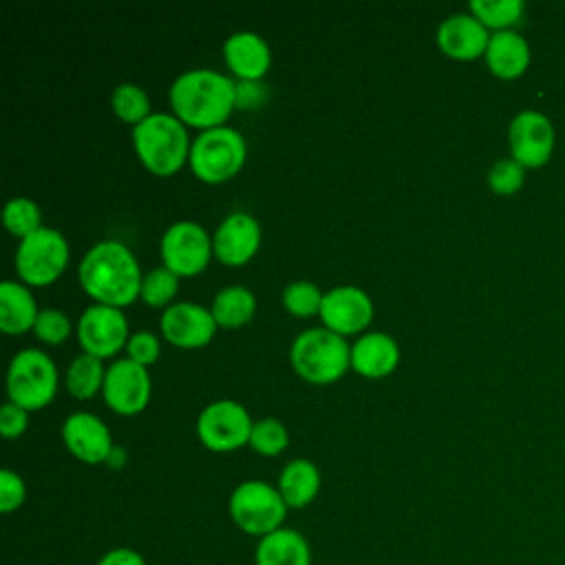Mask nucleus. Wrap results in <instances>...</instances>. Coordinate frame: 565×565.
Listing matches in <instances>:
<instances>
[{
    "label": "nucleus",
    "mask_w": 565,
    "mask_h": 565,
    "mask_svg": "<svg viewBox=\"0 0 565 565\" xmlns=\"http://www.w3.org/2000/svg\"><path fill=\"white\" fill-rule=\"evenodd\" d=\"M77 276L97 302L113 307L132 302L143 278L130 247L115 238L90 245L77 265Z\"/></svg>",
    "instance_id": "1"
},
{
    "label": "nucleus",
    "mask_w": 565,
    "mask_h": 565,
    "mask_svg": "<svg viewBox=\"0 0 565 565\" xmlns=\"http://www.w3.org/2000/svg\"><path fill=\"white\" fill-rule=\"evenodd\" d=\"M170 104L183 124L221 126L236 106V82L221 71L188 68L170 84Z\"/></svg>",
    "instance_id": "2"
},
{
    "label": "nucleus",
    "mask_w": 565,
    "mask_h": 565,
    "mask_svg": "<svg viewBox=\"0 0 565 565\" xmlns=\"http://www.w3.org/2000/svg\"><path fill=\"white\" fill-rule=\"evenodd\" d=\"M132 143L143 166L157 174H170L183 166L192 141L177 115L159 110L132 126Z\"/></svg>",
    "instance_id": "3"
},
{
    "label": "nucleus",
    "mask_w": 565,
    "mask_h": 565,
    "mask_svg": "<svg viewBox=\"0 0 565 565\" xmlns=\"http://www.w3.org/2000/svg\"><path fill=\"white\" fill-rule=\"evenodd\" d=\"M289 358L305 380L331 382L351 364V344L329 327H309L291 340Z\"/></svg>",
    "instance_id": "4"
},
{
    "label": "nucleus",
    "mask_w": 565,
    "mask_h": 565,
    "mask_svg": "<svg viewBox=\"0 0 565 565\" xmlns=\"http://www.w3.org/2000/svg\"><path fill=\"white\" fill-rule=\"evenodd\" d=\"M227 510L241 532L263 539L285 525L289 508L276 486L263 479H245L232 490Z\"/></svg>",
    "instance_id": "5"
},
{
    "label": "nucleus",
    "mask_w": 565,
    "mask_h": 565,
    "mask_svg": "<svg viewBox=\"0 0 565 565\" xmlns=\"http://www.w3.org/2000/svg\"><path fill=\"white\" fill-rule=\"evenodd\" d=\"M245 137L232 126H212L201 130L190 143V168L207 183H218L238 172L245 161Z\"/></svg>",
    "instance_id": "6"
},
{
    "label": "nucleus",
    "mask_w": 565,
    "mask_h": 565,
    "mask_svg": "<svg viewBox=\"0 0 565 565\" xmlns=\"http://www.w3.org/2000/svg\"><path fill=\"white\" fill-rule=\"evenodd\" d=\"M57 388V366L49 353L26 347L20 349L7 369V391L9 399L31 408H42L53 399Z\"/></svg>",
    "instance_id": "7"
},
{
    "label": "nucleus",
    "mask_w": 565,
    "mask_h": 565,
    "mask_svg": "<svg viewBox=\"0 0 565 565\" xmlns=\"http://www.w3.org/2000/svg\"><path fill=\"white\" fill-rule=\"evenodd\" d=\"M68 260V243L55 227H38L24 236L15 252V269L31 285L53 282Z\"/></svg>",
    "instance_id": "8"
},
{
    "label": "nucleus",
    "mask_w": 565,
    "mask_h": 565,
    "mask_svg": "<svg viewBox=\"0 0 565 565\" xmlns=\"http://www.w3.org/2000/svg\"><path fill=\"white\" fill-rule=\"evenodd\" d=\"M252 417L236 399H214L205 404L196 417V435L205 448L216 452L236 450L249 444Z\"/></svg>",
    "instance_id": "9"
},
{
    "label": "nucleus",
    "mask_w": 565,
    "mask_h": 565,
    "mask_svg": "<svg viewBox=\"0 0 565 565\" xmlns=\"http://www.w3.org/2000/svg\"><path fill=\"white\" fill-rule=\"evenodd\" d=\"M161 258L177 276H192L201 271L212 254V238L203 225L194 221H174L161 234Z\"/></svg>",
    "instance_id": "10"
},
{
    "label": "nucleus",
    "mask_w": 565,
    "mask_h": 565,
    "mask_svg": "<svg viewBox=\"0 0 565 565\" xmlns=\"http://www.w3.org/2000/svg\"><path fill=\"white\" fill-rule=\"evenodd\" d=\"M508 146L512 159L525 170L541 168L552 159L556 146L554 124L539 110H521L508 126Z\"/></svg>",
    "instance_id": "11"
},
{
    "label": "nucleus",
    "mask_w": 565,
    "mask_h": 565,
    "mask_svg": "<svg viewBox=\"0 0 565 565\" xmlns=\"http://www.w3.org/2000/svg\"><path fill=\"white\" fill-rule=\"evenodd\" d=\"M77 338L86 353L97 358L113 355L128 342V322L119 307L95 302L88 305L77 320Z\"/></svg>",
    "instance_id": "12"
},
{
    "label": "nucleus",
    "mask_w": 565,
    "mask_h": 565,
    "mask_svg": "<svg viewBox=\"0 0 565 565\" xmlns=\"http://www.w3.org/2000/svg\"><path fill=\"white\" fill-rule=\"evenodd\" d=\"M102 393L113 411L132 415L148 404L150 375L143 364L130 360L128 355L119 358L106 366Z\"/></svg>",
    "instance_id": "13"
},
{
    "label": "nucleus",
    "mask_w": 565,
    "mask_h": 565,
    "mask_svg": "<svg viewBox=\"0 0 565 565\" xmlns=\"http://www.w3.org/2000/svg\"><path fill=\"white\" fill-rule=\"evenodd\" d=\"M320 318L324 327L338 333H355L364 329L373 316L371 296L358 285H335L322 294Z\"/></svg>",
    "instance_id": "14"
},
{
    "label": "nucleus",
    "mask_w": 565,
    "mask_h": 565,
    "mask_svg": "<svg viewBox=\"0 0 565 565\" xmlns=\"http://www.w3.org/2000/svg\"><path fill=\"white\" fill-rule=\"evenodd\" d=\"M159 327L177 347H201L212 340L216 320L207 307L192 300H177L163 309Z\"/></svg>",
    "instance_id": "15"
},
{
    "label": "nucleus",
    "mask_w": 565,
    "mask_h": 565,
    "mask_svg": "<svg viewBox=\"0 0 565 565\" xmlns=\"http://www.w3.org/2000/svg\"><path fill=\"white\" fill-rule=\"evenodd\" d=\"M62 439L64 446L84 463L108 461L115 448L108 426L88 411H75L64 419Z\"/></svg>",
    "instance_id": "16"
},
{
    "label": "nucleus",
    "mask_w": 565,
    "mask_h": 565,
    "mask_svg": "<svg viewBox=\"0 0 565 565\" xmlns=\"http://www.w3.org/2000/svg\"><path fill=\"white\" fill-rule=\"evenodd\" d=\"M260 243V225L245 210L230 212L212 234V252L227 265H241L256 252Z\"/></svg>",
    "instance_id": "17"
},
{
    "label": "nucleus",
    "mask_w": 565,
    "mask_h": 565,
    "mask_svg": "<svg viewBox=\"0 0 565 565\" xmlns=\"http://www.w3.org/2000/svg\"><path fill=\"white\" fill-rule=\"evenodd\" d=\"M488 40L490 31L470 11L450 13L437 26L439 49L455 60H475L483 55Z\"/></svg>",
    "instance_id": "18"
},
{
    "label": "nucleus",
    "mask_w": 565,
    "mask_h": 565,
    "mask_svg": "<svg viewBox=\"0 0 565 565\" xmlns=\"http://www.w3.org/2000/svg\"><path fill=\"white\" fill-rule=\"evenodd\" d=\"M223 57L230 71L247 82L260 79L271 64L269 44L254 31H234L227 35L223 42Z\"/></svg>",
    "instance_id": "19"
},
{
    "label": "nucleus",
    "mask_w": 565,
    "mask_h": 565,
    "mask_svg": "<svg viewBox=\"0 0 565 565\" xmlns=\"http://www.w3.org/2000/svg\"><path fill=\"white\" fill-rule=\"evenodd\" d=\"M483 57L492 75L501 79H514L521 77L530 66V44L514 29L492 31Z\"/></svg>",
    "instance_id": "20"
},
{
    "label": "nucleus",
    "mask_w": 565,
    "mask_h": 565,
    "mask_svg": "<svg viewBox=\"0 0 565 565\" xmlns=\"http://www.w3.org/2000/svg\"><path fill=\"white\" fill-rule=\"evenodd\" d=\"M399 347L384 331H366L351 344V366L366 377H382L395 369Z\"/></svg>",
    "instance_id": "21"
},
{
    "label": "nucleus",
    "mask_w": 565,
    "mask_h": 565,
    "mask_svg": "<svg viewBox=\"0 0 565 565\" xmlns=\"http://www.w3.org/2000/svg\"><path fill=\"white\" fill-rule=\"evenodd\" d=\"M254 565H311V545L302 532L282 525L258 539Z\"/></svg>",
    "instance_id": "22"
},
{
    "label": "nucleus",
    "mask_w": 565,
    "mask_h": 565,
    "mask_svg": "<svg viewBox=\"0 0 565 565\" xmlns=\"http://www.w3.org/2000/svg\"><path fill=\"white\" fill-rule=\"evenodd\" d=\"M276 488L282 494L287 508H305L316 499L320 490V470L311 459H289L278 475Z\"/></svg>",
    "instance_id": "23"
},
{
    "label": "nucleus",
    "mask_w": 565,
    "mask_h": 565,
    "mask_svg": "<svg viewBox=\"0 0 565 565\" xmlns=\"http://www.w3.org/2000/svg\"><path fill=\"white\" fill-rule=\"evenodd\" d=\"M38 318L35 300L22 282L15 280H2L0 282V327L7 333H20L29 327L33 329V322Z\"/></svg>",
    "instance_id": "24"
},
{
    "label": "nucleus",
    "mask_w": 565,
    "mask_h": 565,
    "mask_svg": "<svg viewBox=\"0 0 565 565\" xmlns=\"http://www.w3.org/2000/svg\"><path fill=\"white\" fill-rule=\"evenodd\" d=\"M256 309V298L252 289L245 285H225L212 298V316L216 324L223 327H238L252 318Z\"/></svg>",
    "instance_id": "25"
},
{
    "label": "nucleus",
    "mask_w": 565,
    "mask_h": 565,
    "mask_svg": "<svg viewBox=\"0 0 565 565\" xmlns=\"http://www.w3.org/2000/svg\"><path fill=\"white\" fill-rule=\"evenodd\" d=\"M470 13L490 31L514 29L525 13L523 0H470Z\"/></svg>",
    "instance_id": "26"
},
{
    "label": "nucleus",
    "mask_w": 565,
    "mask_h": 565,
    "mask_svg": "<svg viewBox=\"0 0 565 565\" xmlns=\"http://www.w3.org/2000/svg\"><path fill=\"white\" fill-rule=\"evenodd\" d=\"M104 373L106 369L102 364V358L84 351L71 360L66 369V386L79 399L90 397L97 388H102Z\"/></svg>",
    "instance_id": "27"
},
{
    "label": "nucleus",
    "mask_w": 565,
    "mask_h": 565,
    "mask_svg": "<svg viewBox=\"0 0 565 565\" xmlns=\"http://www.w3.org/2000/svg\"><path fill=\"white\" fill-rule=\"evenodd\" d=\"M110 104H113V110L124 121H130V124H137L143 117L150 115V99H148L146 90L139 84H135V82L117 84L113 88Z\"/></svg>",
    "instance_id": "28"
},
{
    "label": "nucleus",
    "mask_w": 565,
    "mask_h": 565,
    "mask_svg": "<svg viewBox=\"0 0 565 565\" xmlns=\"http://www.w3.org/2000/svg\"><path fill=\"white\" fill-rule=\"evenodd\" d=\"M2 218H4L7 230L20 238H24L31 232H35L38 227H42L40 205L29 196L9 199L2 210Z\"/></svg>",
    "instance_id": "29"
},
{
    "label": "nucleus",
    "mask_w": 565,
    "mask_h": 565,
    "mask_svg": "<svg viewBox=\"0 0 565 565\" xmlns=\"http://www.w3.org/2000/svg\"><path fill=\"white\" fill-rule=\"evenodd\" d=\"M289 444V433L285 424L276 417H260L252 424L249 433V446L260 455H278Z\"/></svg>",
    "instance_id": "30"
},
{
    "label": "nucleus",
    "mask_w": 565,
    "mask_h": 565,
    "mask_svg": "<svg viewBox=\"0 0 565 565\" xmlns=\"http://www.w3.org/2000/svg\"><path fill=\"white\" fill-rule=\"evenodd\" d=\"M177 289H179V276L172 269H168L166 265H161V267H152L150 271L143 274L139 294L148 305L159 307V305L170 302L174 298Z\"/></svg>",
    "instance_id": "31"
},
{
    "label": "nucleus",
    "mask_w": 565,
    "mask_h": 565,
    "mask_svg": "<svg viewBox=\"0 0 565 565\" xmlns=\"http://www.w3.org/2000/svg\"><path fill=\"white\" fill-rule=\"evenodd\" d=\"M320 302H322V291L311 280H305V278L291 280L282 289V305L296 316H311L320 311Z\"/></svg>",
    "instance_id": "32"
},
{
    "label": "nucleus",
    "mask_w": 565,
    "mask_h": 565,
    "mask_svg": "<svg viewBox=\"0 0 565 565\" xmlns=\"http://www.w3.org/2000/svg\"><path fill=\"white\" fill-rule=\"evenodd\" d=\"M523 181H525V168L512 157L494 161L488 170V185L494 194H501V196H510L519 192L523 188Z\"/></svg>",
    "instance_id": "33"
},
{
    "label": "nucleus",
    "mask_w": 565,
    "mask_h": 565,
    "mask_svg": "<svg viewBox=\"0 0 565 565\" xmlns=\"http://www.w3.org/2000/svg\"><path fill=\"white\" fill-rule=\"evenodd\" d=\"M33 331L40 340L57 344V342L66 340V335L71 331V322H68V316L62 309L46 307V309L38 311V318L33 322Z\"/></svg>",
    "instance_id": "34"
},
{
    "label": "nucleus",
    "mask_w": 565,
    "mask_h": 565,
    "mask_svg": "<svg viewBox=\"0 0 565 565\" xmlns=\"http://www.w3.org/2000/svg\"><path fill=\"white\" fill-rule=\"evenodd\" d=\"M26 499V486L24 479L11 470V468H2L0 470V512L9 514L15 512Z\"/></svg>",
    "instance_id": "35"
},
{
    "label": "nucleus",
    "mask_w": 565,
    "mask_h": 565,
    "mask_svg": "<svg viewBox=\"0 0 565 565\" xmlns=\"http://www.w3.org/2000/svg\"><path fill=\"white\" fill-rule=\"evenodd\" d=\"M126 353L130 360L139 362V364H150L157 360L159 355V340L152 331H135L128 335V342H126Z\"/></svg>",
    "instance_id": "36"
},
{
    "label": "nucleus",
    "mask_w": 565,
    "mask_h": 565,
    "mask_svg": "<svg viewBox=\"0 0 565 565\" xmlns=\"http://www.w3.org/2000/svg\"><path fill=\"white\" fill-rule=\"evenodd\" d=\"M29 424V413L24 406L15 402H4L0 406V433L4 437H18Z\"/></svg>",
    "instance_id": "37"
},
{
    "label": "nucleus",
    "mask_w": 565,
    "mask_h": 565,
    "mask_svg": "<svg viewBox=\"0 0 565 565\" xmlns=\"http://www.w3.org/2000/svg\"><path fill=\"white\" fill-rule=\"evenodd\" d=\"M95 565H148L141 552L132 547H113L104 552Z\"/></svg>",
    "instance_id": "38"
}]
</instances>
